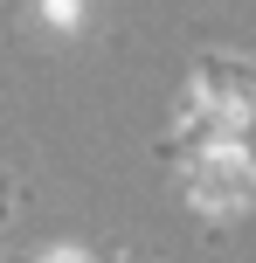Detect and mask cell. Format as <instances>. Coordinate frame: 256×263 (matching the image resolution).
<instances>
[{
	"label": "cell",
	"instance_id": "cell-1",
	"mask_svg": "<svg viewBox=\"0 0 256 263\" xmlns=\"http://www.w3.org/2000/svg\"><path fill=\"white\" fill-rule=\"evenodd\" d=\"M187 194L201 201L208 215H229V208H243V201H256V166H249L243 153H229V145H215V153L194 159Z\"/></svg>",
	"mask_w": 256,
	"mask_h": 263
},
{
	"label": "cell",
	"instance_id": "cell-2",
	"mask_svg": "<svg viewBox=\"0 0 256 263\" xmlns=\"http://www.w3.org/2000/svg\"><path fill=\"white\" fill-rule=\"evenodd\" d=\"M201 104H215L222 118L243 125V111L256 104V77L243 63H201Z\"/></svg>",
	"mask_w": 256,
	"mask_h": 263
},
{
	"label": "cell",
	"instance_id": "cell-3",
	"mask_svg": "<svg viewBox=\"0 0 256 263\" xmlns=\"http://www.w3.org/2000/svg\"><path fill=\"white\" fill-rule=\"evenodd\" d=\"M49 263H83V256H76V250H55V256H49Z\"/></svg>",
	"mask_w": 256,
	"mask_h": 263
}]
</instances>
